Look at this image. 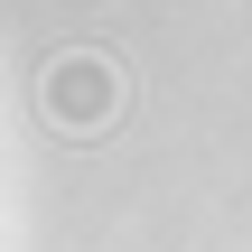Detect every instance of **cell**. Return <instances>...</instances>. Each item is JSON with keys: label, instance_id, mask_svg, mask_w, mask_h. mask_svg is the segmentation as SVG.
Segmentation results:
<instances>
[{"label": "cell", "instance_id": "1", "mask_svg": "<svg viewBox=\"0 0 252 252\" xmlns=\"http://www.w3.org/2000/svg\"><path fill=\"white\" fill-rule=\"evenodd\" d=\"M122 112V75L103 56H56L47 65V122L56 131H103Z\"/></svg>", "mask_w": 252, "mask_h": 252}]
</instances>
